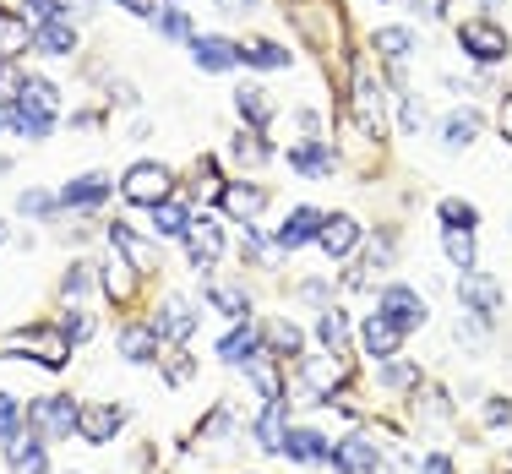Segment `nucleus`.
Listing matches in <instances>:
<instances>
[{
	"mask_svg": "<svg viewBox=\"0 0 512 474\" xmlns=\"http://www.w3.org/2000/svg\"><path fill=\"white\" fill-rule=\"evenodd\" d=\"M169 186H175V175H169L164 164H137L126 180H120V197L137 202V208H158V202L169 197Z\"/></svg>",
	"mask_w": 512,
	"mask_h": 474,
	"instance_id": "obj_3",
	"label": "nucleus"
},
{
	"mask_svg": "<svg viewBox=\"0 0 512 474\" xmlns=\"http://www.w3.org/2000/svg\"><path fill=\"white\" fill-rule=\"evenodd\" d=\"M316 246H322L333 262H344L349 251L360 246V224H355L349 213H327V224H322V235H316Z\"/></svg>",
	"mask_w": 512,
	"mask_h": 474,
	"instance_id": "obj_12",
	"label": "nucleus"
},
{
	"mask_svg": "<svg viewBox=\"0 0 512 474\" xmlns=\"http://www.w3.org/2000/svg\"><path fill=\"white\" fill-rule=\"evenodd\" d=\"M153 218V235L158 240H186V229H191V208L186 202H175V197H164L158 208H148Z\"/></svg>",
	"mask_w": 512,
	"mask_h": 474,
	"instance_id": "obj_21",
	"label": "nucleus"
},
{
	"mask_svg": "<svg viewBox=\"0 0 512 474\" xmlns=\"http://www.w3.org/2000/svg\"><path fill=\"white\" fill-rule=\"evenodd\" d=\"M202 295H207V306L224 311V316H246V311H251V300L240 295V289H229V284H207Z\"/></svg>",
	"mask_w": 512,
	"mask_h": 474,
	"instance_id": "obj_34",
	"label": "nucleus"
},
{
	"mask_svg": "<svg viewBox=\"0 0 512 474\" xmlns=\"http://www.w3.org/2000/svg\"><path fill=\"white\" fill-rule=\"evenodd\" d=\"M512 420V404L507 398H491V404H485V425H507Z\"/></svg>",
	"mask_w": 512,
	"mask_h": 474,
	"instance_id": "obj_50",
	"label": "nucleus"
},
{
	"mask_svg": "<svg viewBox=\"0 0 512 474\" xmlns=\"http://www.w3.org/2000/svg\"><path fill=\"white\" fill-rule=\"evenodd\" d=\"M82 289H88V267H82V262H71V267H66V295H71V306H77V295H82Z\"/></svg>",
	"mask_w": 512,
	"mask_h": 474,
	"instance_id": "obj_48",
	"label": "nucleus"
},
{
	"mask_svg": "<svg viewBox=\"0 0 512 474\" xmlns=\"http://www.w3.org/2000/svg\"><path fill=\"white\" fill-rule=\"evenodd\" d=\"M6 126H11V99L0 104V131H6Z\"/></svg>",
	"mask_w": 512,
	"mask_h": 474,
	"instance_id": "obj_57",
	"label": "nucleus"
},
{
	"mask_svg": "<svg viewBox=\"0 0 512 474\" xmlns=\"http://www.w3.org/2000/svg\"><path fill=\"white\" fill-rule=\"evenodd\" d=\"M300 295L316 300V306H327V284H316V278H311V284H300Z\"/></svg>",
	"mask_w": 512,
	"mask_h": 474,
	"instance_id": "obj_53",
	"label": "nucleus"
},
{
	"mask_svg": "<svg viewBox=\"0 0 512 474\" xmlns=\"http://www.w3.org/2000/svg\"><path fill=\"white\" fill-rule=\"evenodd\" d=\"M0 240H6V224H0Z\"/></svg>",
	"mask_w": 512,
	"mask_h": 474,
	"instance_id": "obj_59",
	"label": "nucleus"
},
{
	"mask_svg": "<svg viewBox=\"0 0 512 474\" xmlns=\"http://www.w3.org/2000/svg\"><path fill=\"white\" fill-rule=\"evenodd\" d=\"M109 240H115L120 262H131L137 273H153V267H158V246H148L142 235H131L126 224H109Z\"/></svg>",
	"mask_w": 512,
	"mask_h": 474,
	"instance_id": "obj_19",
	"label": "nucleus"
},
{
	"mask_svg": "<svg viewBox=\"0 0 512 474\" xmlns=\"http://www.w3.org/2000/svg\"><path fill=\"white\" fill-rule=\"evenodd\" d=\"M71 474H77V469H71Z\"/></svg>",
	"mask_w": 512,
	"mask_h": 474,
	"instance_id": "obj_61",
	"label": "nucleus"
},
{
	"mask_svg": "<svg viewBox=\"0 0 512 474\" xmlns=\"http://www.w3.org/2000/svg\"><path fill=\"white\" fill-rule=\"evenodd\" d=\"M256 0H218V11H251Z\"/></svg>",
	"mask_w": 512,
	"mask_h": 474,
	"instance_id": "obj_56",
	"label": "nucleus"
},
{
	"mask_svg": "<svg viewBox=\"0 0 512 474\" xmlns=\"http://www.w3.org/2000/svg\"><path fill=\"white\" fill-rule=\"evenodd\" d=\"M60 208V197H50V191H22L17 197V213H28V218H50Z\"/></svg>",
	"mask_w": 512,
	"mask_h": 474,
	"instance_id": "obj_40",
	"label": "nucleus"
},
{
	"mask_svg": "<svg viewBox=\"0 0 512 474\" xmlns=\"http://www.w3.org/2000/svg\"><path fill=\"white\" fill-rule=\"evenodd\" d=\"M447 262L458 267V273H474V235H463V229H447Z\"/></svg>",
	"mask_w": 512,
	"mask_h": 474,
	"instance_id": "obj_37",
	"label": "nucleus"
},
{
	"mask_svg": "<svg viewBox=\"0 0 512 474\" xmlns=\"http://www.w3.org/2000/svg\"><path fill=\"white\" fill-rule=\"evenodd\" d=\"M398 126H404V131H425V104L414 99V93L398 104Z\"/></svg>",
	"mask_w": 512,
	"mask_h": 474,
	"instance_id": "obj_47",
	"label": "nucleus"
},
{
	"mask_svg": "<svg viewBox=\"0 0 512 474\" xmlns=\"http://www.w3.org/2000/svg\"><path fill=\"white\" fill-rule=\"evenodd\" d=\"M333 469L338 474H376L382 469V453H376L371 436H344V442L333 447Z\"/></svg>",
	"mask_w": 512,
	"mask_h": 474,
	"instance_id": "obj_10",
	"label": "nucleus"
},
{
	"mask_svg": "<svg viewBox=\"0 0 512 474\" xmlns=\"http://www.w3.org/2000/svg\"><path fill=\"white\" fill-rule=\"evenodd\" d=\"M235 109L251 120L256 131H262L267 120H273V104H267V93H262V88H235Z\"/></svg>",
	"mask_w": 512,
	"mask_h": 474,
	"instance_id": "obj_31",
	"label": "nucleus"
},
{
	"mask_svg": "<svg viewBox=\"0 0 512 474\" xmlns=\"http://www.w3.org/2000/svg\"><path fill=\"white\" fill-rule=\"evenodd\" d=\"M480 137V115H474V109H453V115L442 120V148H469V142Z\"/></svg>",
	"mask_w": 512,
	"mask_h": 474,
	"instance_id": "obj_28",
	"label": "nucleus"
},
{
	"mask_svg": "<svg viewBox=\"0 0 512 474\" xmlns=\"http://www.w3.org/2000/svg\"><path fill=\"white\" fill-rule=\"evenodd\" d=\"M284 453L295 458V464H327V458H333V442H327L322 431H311V425H289Z\"/></svg>",
	"mask_w": 512,
	"mask_h": 474,
	"instance_id": "obj_14",
	"label": "nucleus"
},
{
	"mask_svg": "<svg viewBox=\"0 0 512 474\" xmlns=\"http://www.w3.org/2000/svg\"><path fill=\"white\" fill-rule=\"evenodd\" d=\"M355 120H360L365 137L382 131V82H371V71H360V77H355Z\"/></svg>",
	"mask_w": 512,
	"mask_h": 474,
	"instance_id": "obj_15",
	"label": "nucleus"
},
{
	"mask_svg": "<svg viewBox=\"0 0 512 474\" xmlns=\"http://www.w3.org/2000/svg\"><path fill=\"white\" fill-rule=\"evenodd\" d=\"M458 306L469 311V316H480V322H491L496 306H502V284H496V278H485V273H463L458 278Z\"/></svg>",
	"mask_w": 512,
	"mask_h": 474,
	"instance_id": "obj_5",
	"label": "nucleus"
},
{
	"mask_svg": "<svg viewBox=\"0 0 512 474\" xmlns=\"http://www.w3.org/2000/svg\"><path fill=\"white\" fill-rule=\"evenodd\" d=\"M284 436H289V409H284V398H273V404L256 415V442H262L267 453H284Z\"/></svg>",
	"mask_w": 512,
	"mask_h": 474,
	"instance_id": "obj_22",
	"label": "nucleus"
},
{
	"mask_svg": "<svg viewBox=\"0 0 512 474\" xmlns=\"http://www.w3.org/2000/svg\"><path fill=\"white\" fill-rule=\"evenodd\" d=\"M218 202H224V213H229V218L251 224V218L267 208V191H262V186H246V180H235V186H224V191H218Z\"/></svg>",
	"mask_w": 512,
	"mask_h": 474,
	"instance_id": "obj_18",
	"label": "nucleus"
},
{
	"mask_svg": "<svg viewBox=\"0 0 512 474\" xmlns=\"http://www.w3.org/2000/svg\"><path fill=\"white\" fill-rule=\"evenodd\" d=\"M158 344H164V338L153 333V322L148 327H126V333H120V355H126L131 366H148V360H158V355H164Z\"/></svg>",
	"mask_w": 512,
	"mask_h": 474,
	"instance_id": "obj_23",
	"label": "nucleus"
},
{
	"mask_svg": "<svg viewBox=\"0 0 512 474\" xmlns=\"http://www.w3.org/2000/svg\"><path fill=\"white\" fill-rule=\"evenodd\" d=\"M186 251H191V267H197V273H213V262L224 257V229H218L213 218H191Z\"/></svg>",
	"mask_w": 512,
	"mask_h": 474,
	"instance_id": "obj_7",
	"label": "nucleus"
},
{
	"mask_svg": "<svg viewBox=\"0 0 512 474\" xmlns=\"http://www.w3.org/2000/svg\"><path fill=\"white\" fill-rule=\"evenodd\" d=\"M376 311L393 316V322L404 327V333L425 322V300H420V289H409V284H387V289H382V300H376Z\"/></svg>",
	"mask_w": 512,
	"mask_h": 474,
	"instance_id": "obj_9",
	"label": "nucleus"
},
{
	"mask_svg": "<svg viewBox=\"0 0 512 474\" xmlns=\"http://www.w3.org/2000/svg\"><path fill=\"white\" fill-rule=\"evenodd\" d=\"M191 60H197L202 71H229V66H240V44L218 39V33H197V39H191Z\"/></svg>",
	"mask_w": 512,
	"mask_h": 474,
	"instance_id": "obj_13",
	"label": "nucleus"
},
{
	"mask_svg": "<svg viewBox=\"0 0 512 474\" xmlns=\"http://www.w3.org/2000/svg\"><path fill=\"white\" fill-rule=\"evenodd\" d=\"M300 382H306V393L327 398L333 387L349 382V366L338 360V349H322V355H306V360H300Z\"/></svg>",
	"mask_w": 512,
	"mask_h": 474,
	"instance_id": "obj_4",
	"label": "nucleus"
},
{
	"mask_svg": "<svg viewBox=\"0 0 512 474\" xmlns=\"http://www.w3.org/2000/svg\"><path fill=\"white\" fill-rule=\"evenodd\" d=\"M382 267H393V229H382V235L365 246V267L355 273V284H360V278H371V273H382Z\"/></svg>",
	"mask_w": 512,
	"mask_h": 474,
	"instance_id": "obj_33",
	"label": "nucleus"
},
{
	"mask_svg": "<svg viewBox=\"0 0 512 474\" xmlns=\"http://www.w3.org/2000/svg\"><path fill=\"white\" fill-rule=\"evenodd\" d=\"M322 224H327V213H316V208H295V213L284 218V224H278V246H284V251H300L306 240L322 235Z\"/></svg>",
	"mask_w": 512,
	"mask_h": 474,
	"instance_id": "obj_16",
	"label": "nucleus"
},
{
	"mask_svg": "<svg viewBox=\"0 0 512 474\" xmlns=\"http://www.w3.org/2000/svg\"><path fill=\"white\" fill-rule=\"evenodd\" d=\"M262 344H267V355L289 360V355H300V344H306V338H300V327H295V322H284V316H278V322H267V327H262Z\"/></svg>",
	"mask_w": 512,
	"mask_h": 474,
	"instance_id": "obj_29",
	"label": "nucleus"
},
{
	"mask_svg": "<svg viewBox=\"0 0 512 474\" xmlns=\"http://www.w3.org/2000/svg\"><path fill=\"white\" fill-rule=\"evenodd\" d=\"M404 6H409L414 17H420V22H436V17H442V11H447V0H404Z\"/></svg>",
	"mask_w": 512,
	"mask_h": 474,
	"instance_id": "obj_49",
	"label": "nucleus"
},
{
	"mask_svg": "<svg viewBox=\"0 0 512 474\" xmlns=\"http://www.w3.org/2000/svg\"><path fill=\"white\" fill-rule=\"evenodd\" d=\"M28 425L44 442H60V436H71L82 425V404L71 393H50V398H39V404H28Z\"/></svg>",
	"mask_w": 512,
	"mask_h": 474,
	"instance_id": "obj_1",
	"label": "nucleus"
},
{
	"mask_svg": "<svg viewBox=\"0 0 512 474\" xmlns=\"http://www.w3.org/2000/svg\"><path fill=\"white\" fill-rule=\"evenodd\" d=\"M398 344H404V327H398L393 316H382V311L365 316V327H360V349H365V360H393V355H398Z\"/></svg>",
	"mask_w": 512,
	"mask_h": 474,
	"instance_id": "obj_6",
	"label": "nucleus"
},
{
	"mask_svg": "<svg viewBox=\"0 0 512 474\" xmlns=\"http://www.w3.org/2000/svg\"><path fill=\"white\" fill-rule=\"evenodd\" d=\"M256 355H262V333H256V327H235V333L218 344V360H224V366H251Z\"/></svg>",
	"mask_w": 512,
	"mask_h": 474,
	"instance_id": "obj_24",
	"label": "nucleus"
},
{
	"mask_svg": "<svg viewBox=\"0 0 512 474\" xmlns=\"http://www.w3.org/2000/svg\"><path fill=\"white\" fill-rule=\"evenodd\" d=\"M240 60H246V66H256V71H284L289 60V44H273V39H246L240 44Z\"/></svg>",
	"mask_w": 512,
	"mask_h": 474,
	"instance_id": "obj_26",
	"label": "nucleus"
},
{
	"mask_svg": "<svg viewBox=\"0 0 512 474\" xmlns=\"http://www.w3.org/2000/svg\"><path fill=\"white\" fill-rule=\"evenodd\" d=\"M131 273H137V267H131V262L120 267V257H115V262L104 267V289H109L115 300H126V295H131Z\"/></svg>",
	"mask_w": 512,
	"mask_h": 474,
	"instance_id": "obj_44",
	"label": "nucleus"
},
{
	"mask_svg": "<svg viewBox=\"0 0 512 474\" xmlns=\"http://www.w3.org/2000/svg\"><path fill=\"white\" fill-rule=\"evenodd\" d=\"M414 382H420V371L404 366V360H387V366H382V387H393V393H398V387H414Z\"/></svg>",
	"mask_w": 512,
	"mask_h": 474,
	"instance_id": "obj_46",
	"label": "nucleus"
},
{
	"mask_svg": "<svg viewBox=\"0 0 512 474\" xmlns=\"http://www.w3.org/2000/svg\"><path fill=\"white\" fill-rule=\"evenodd\" d=\"M246 376H251V387L267 398V404H273V398H284V382H278V371H273V366H262V360H251V366H246Z\"/></svg>",
	"mask_w": 512,
	"mask_h": 474,
	"instance_id": "obj_39",
	"label": "nucleus"
},
{
	"mask_svg": "<svg viewBox=\"0 0 512 474\" xmlns=\"http://www.w3.org/2000/svg\"><path fill=\"white\" fill-rule=\"evenodd\" d=\"M191 327H197V311H191V300H180V295H169L164 306L153 311V333L169 338V344H186Z\"/></svg>",
	"mask_w": 512,
	"mask_h": 474,
	"instance_id": "obj_11",
	"label": "nucleus"
},
{
	"mask_svg": "<svg viewBox=\"0 0 512 474\" xmlns=\"http://www.w3.org/2000/svg\"><path fill=\"white\" fill-rule=\"evenodd\" d=\"M109 197V175H77L60 186V208H99Z\"/></svg>",
	"mask_w": 512,
	"mask_h": 474,
	"instance_id": "obj_20",
	"label": "nucleus"
},
{
	"mask_svg": "<svg viewBox=\"0 0 512 474\" xmlns=\"http://www.w3.org/2000/svg\"><path fill=\"white\" fill-rule=\"evenodd\" d=\"M153 28L164 33V39H175V44H191V39H197V33H191V22H186V11H180V6H158Z\"/></svg>",
	"mask_w": 512,
	"mask_h": 474,
	"instance_id": "obj_32",
	"label": "nucleus"
},
{
	"mask_svg": "<svg viewBox=\"0 0 512 474\" xmlns=\"http://www.w3.org/2000/svg\"><path fill=\"white\" fill-rule=\"evenodd\" d=\"M33 50H39V55H71V50H77V28H71L66 17L44 22V28L33 33Z\"/></svg>",
	"mask_w": 512,
	"mask_h": 474,
	"instance_id": "obj_27",
	"label": "nucleus"
},
{
	"mask_svg": "<svg viewBox=\"0 0 512 474\" xmlns=\"http://www.w3.org/2000/svg\"><path fill=\"white\" fill-rule=\"evenodd\" d=\"M235 158H246V164H262V158H267V142H262V131H240V137H235Z\"/></svg>",
	"mask_w": 512,
	"mask_h": 474,
	"instance_id": "obj_45",
	"label": "nucleus"
},
{
	"mask_svg": "<svg viewBox=\"0 0 512 474\" xmlns=\"http://www.w3.org/2000/svg\"><path fill=\"white\" fill-rule=\"evenodd\" d=\"M17 17H22V22H33V28H44V22H55V17H60V0H22Z\"/></svg>",
	"mask_w": 512,
	"mask_h": 474,
	"instance_id": "obj_42",
	"label": "nucleus"
},
{
	"mask_svg": "<svg viewBox=\"0 0 512 474\" xmlns=\"http://www.w3.org/2000/svg\"><path fill=\"white\" fill-rule=\"evenodd\" d=\"M295 126H300V137H316V131H322V115H316V109H295Z\"/></svg>",
	"mask_w": 512,
	"mask_h": 474,
	"instance_id": "obj_52",
	"label": "nucleus"
},
{
	"mask_svg": "<svg viewBox=\"0 0 512 474\" xmlns=\"http://www.w3.org/2000/svg\"><path fill=\"white\" fill-rule=\"evenodd\" d=\"M382 6H387V0H382Z\"/></svg>",
	"mask_w": 512,
	"mask_h": 474,
	"instance_id": "obj_60",
	"label": "nucleus"
},
{
	"mask_svg": "<svg viewBox=\"0 0 512 474\" xmlns=\"http://www.w3.org/2000/svg\"><path fill=\"white\" fill-rule=\"evenodd\" d=\"M316 338H322V349H344L349 344V316L344 311H322V322H316Z\"/></svg>",
	"mask_w": 512,
	"mask_h": 474,
	"instance_id": "obj_35",
	"label": "nucleus"
},
{
	"mask_svg": "<svg viewBox=\"0 0 512 474\" xmlns=\"http://www.w3.org/2000/svg\"><path fill=\"white\" fill-rule=\"evenodd\" d=\"M60 338H66V344H88V338H93V316H88V311H66Z\"/></svg>",
	"mask_w": 512,
	"mask_h": 474,
	"instance_id": "obj_41",
	"label": "nucleus"
},
{
	"mask_svg": "<svg viewBox=\"0 0 512 474\" xmlns=\"http://www.w3.org/2000/svg\"><path fill=\"white\" fill-rule=\"evenodd\" d=\"M442 224H447V229H463V235H474V224H480V213H474V202H458V197H447V202H442Z\"/></svg>",
	"mask_w": 512,
	"mask_h": 474,
	"instance_id": "obj_38",
	"label": "nucleus"
},
{
	"mask_svg": "<svg viewBox=\"0 0 512 474\" xmlns=\"http://www.w3.org/2000/svg\"><path fill=\"white\" fill-rule=\"evenodd\" d=\"M420 474H453V458H447V453H425L420 458Z\"/></svg>",
	"mask_w": 512,
	"mask_h": 474,
	"instance_id": "obj_51",
	"label": "nucleus"
},
{
	"mask_svg": "<svg viewBox=\"0 0 512 474\" xmlns=\"http://www.w3.org/2000/svg\"><path fill=\"white\" fill-rule=\"evenodd\" d=\"M289 169H295V175H306V180L333 175V148H327V142H316V137L295 142V148H289Z\"/></svg>",
	"mask_w": 512,
	"mask_h": 474,
	"instance_id": "obj_17",
	"label": "nucleus"
},
{
	"mask_svg": "<svg viewBox=\"0 0 512 474\" xmlns=\"http://www.w3.org/2000/svg\"><path fill=\"white\" fill-rule=\"evenodd\" d=\"M158 6H180V0H158Z\"/></svg>",
	"mask_w": 512,
	"mask_h": 474,
	"instance_id": "obj_58",
	"label": "nucleus"
},
{
	"mask_svg": "<svg viewBox=\"0 0 512 474\" xmlns=\"http://www.w3.org/2000/svg\"><path fill=\"white\" fill-rule=\"evenodd\" d=\"M0 453H6L11 474H44V469H50V458H44V436L33 431V425H22V431L11 436V442L0 447Z\"/></svg>",
	"mask_w": 512,
	"mask_h": 474,
	"instance_id": "obj_8",
	"label": "nucleus"
},
{
	"mask_svg": "<svg viewBox=\"0 0 512 474\" xmlns=\"http://www.w3.org/2000/svg\"><path fill=\"white\" fill-rule=\"evenodd\" d=\"M60 11H71V17H88L93 0H60Z\"/></svg>",
	"mask_w": 512,
	"mask_h": 474,
	"instance_id": "obj_54",
	"label": "nucleus"
},
{
	"mask_svg": "<svg viewBox=\"0 0 512 474\" xmlns=\"http://www.w3.org/2000/svg\"><path fill=\"white\" fill-rule=\"evenodd\" d=\"M17 50H28V22L11 11V17H0V60H11Z\"/></svg>",
	"mask_w": 512,
	"mask_h": 474,
	"instance_id": "obj_36",
	"label": "nucleus"
},
{
	"mask_svg": "<svg viewBox=\"0 0 512 474\" xmlns=\"http://www.w3.org/2000/svg\"><path fill=\"white\" fill-rule=\"evenodd\" d=\"M17 431H22V404L11 393H0V447H6Z\"/></svg>",
	"mask_w": 512,
	"mask_h": 474,
	"instance_id": "obj_43",
	"label": "nucleus"
},
{
	"mask_svg": "<svg viewBox=\"0 0 512 474\" xmlns=\"http://www.w3.org/2000/svg\"><path fill=\"white\" fill-rule=\"evenodd\" d=\"M502 137L512 142V93H507V99H502Z\"/></svg>",
	"mask_w": 512,
	"mask_h": 474,
	"instance_id": "obj_55",
	"label": "nucleus"
},
{
	"mask_svg": "<svg viewBox=\"0 0 512 474\" xmlns=\"http://www.w3.org/2000/svg\"><path fill=\"white\" fill-rule=\"evenodd\" d=\"M458 50L469 55V60H480V66H491V60L507 55V33L496 28L491 17H469V22L458 28Z\"/></svg>",
	"mask_w": 512,
	"mask_h": 474,
	"instance_id": "obj_2",
	"label": "nucleus"
},
{
	"mask_svg": "<svg viewBox=\"0 0 512 474\" xmlns=\"http://www.w3.org/2000/svg\"><path fill=\"white\" fill-rule=\"evenodd\" d=\"M115 431H120V409L115 404H88L82 409V425H77L82 442H109Z\"/></svg>",
	"mask_w": 512,
	"mask_h": 474,
	"instance_id": "obj_25",
	"label": "nucleus"
},
{
	"mask_svg": "<svg viewBox=\"0 0 512 474\" xmlns=\"http://www.w3.org/2000/svg\"><path fill=\"white\" fill-rule=\"evenodd\" d=\"M376 55L382 60H404L409 50H414V28H376Z\"/></svg>",
	"mask_w": 512,
	"mask_h": 474,
	"instance_id": "obj_30",
	"label": "nucleus"
}]
</instances>
